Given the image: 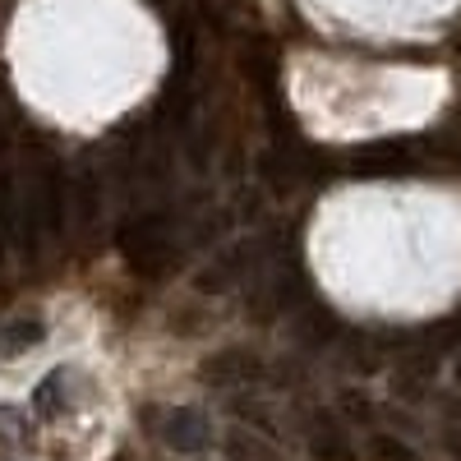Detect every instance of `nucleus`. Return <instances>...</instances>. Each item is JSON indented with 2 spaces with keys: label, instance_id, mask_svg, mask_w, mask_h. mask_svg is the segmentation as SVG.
<instances>
[{
  "label": "nucleus",
  "instance_id": "f257e3e1",
  "mask_svg": "<svg viewBox=\"0 0 461 461\" xmlns=\"http://www.w3.org/2000/svg\"><path fill=\"white\" fill-rule=\"evenodd\" d=\"M121 254L134 273L143 277H158L162 267L171 263V230H167V217L158 212H139L121 226Z\"/></svg>",
  "mask_w": 461,
  "mask_h": 461
},
{
  "label": "nucleus",
  "instance_id": "6e6552de",
  "mask_svg": "<svg viewBox=\"0 0 461 461\" xmlns=\"http://www.w3.org/2000/svg\"><path fill=\"white\" fill-rule=\"evenodd\" d=\"M42 337H47L42 319H10L5 328H0V356H19V351H28V346H37Z\"/></svg>",
  "mask_w": 461,
  "mask_h": 461
},
{
  "label": "nucleus",
  "instance_id": "0eeeda50",
  "mask_svg": "<svg viewBox=\"0 0 461 461\" xmlns=\"http://www.w3.org/2000/svg\"><path fill=\"white\" fill-rule=\"evenodd\" d=\"M226 461H282V452L254 429H230L226 434Z\"/></svg>",
  "mask_w": 461,
  "mask_h": 461
},
{
  "label": "nucleus",
  "instance_id": "423d86ee",
  "mask_svg": "<svg viewBox=\"0 0 461 461\" xmlns=\"http://www.w3.org/2000/svg\"><path fill=\"white\" fill-rule=\"evenodd\" d=\"M32 406H37V415H47V420L65 415V406H69V369H51L42 383H37Z\"/></svg>",
  "mask_w": 461,
  "mask_h": 461
},
{
  "label": "nucleus",
  "instance_id": "f03ea898",
  "mask_svg": "<svg viewBox=\"0 0 461 461\" xmlns=\"http://www.w3.org/2000/svg\"><path fill=\"white\" fill-rule=\"evenodd\" d=\"M199 374H203V383H212V388H245V383L263 378V360L254 351H245V346H226V351L203 360Z\"/></svg>",
  "mask_w": 461,
  "mask_h": 461
},
{
  "label": "nucleus",
  "instance_id": "20e7f679",
  "mask_svg": "<svg viewBox=\"0 0 461 461\" xmlns=\"http://www.w3.org/2000/svg\"><path fill=\"white\" fill-rule=\"evenodd\" d=\"M162 443L167 447H176V452H203L208 443H212V425H208V415L203 411H194V406H176V411H167V420H162Z\"/></svg>",
  "mask_w": 461,
  "mask_h": 461
},
{
  "label": "nucleus",
  "instance_id": "39448f33",
  "mask_svg": "<svg viewBox=\"0 0 461 461\" xmlns=\"http://www.w3.org/2000/svg\"><path fill=\"white\" fill-rule=\"evenodd\" d=\"M310 447L319 461H351V443H346L341 420L328 411H314V420H310Z\"/></svg>",
  "mask_w": 461,
  "mask_h": 461
},
{
  "label": "nucleus",
  "instance_id": "7ed1b4c3",
  "mask_svg": "<svg viewBox=\"0 0 461 461\" xmlns=\"http://www.w3.org/2000/svg\"><path fill=\"white\" fill-rule=\"evenodd\" d=\"M351 171L356 176H411L415 171V148L397 143V139L369 143V148H360L351 158Z\"/></svg>",
  "mask_w": 461,
  "mask_h": 461
}]
</instances>
